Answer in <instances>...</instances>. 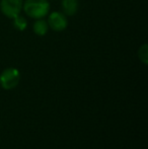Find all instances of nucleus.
<instances>
[{
	"label": "nucleus",
	"mask_w": 148,
	"mask_h": 149,
	"mask_svg": "<svg viewBox=\"0 0 148 149\" xmlns=\"http://www.w3.org/2000/svg\"><path fill=\"white\" fill-rule=\"evenodd\" d=\"M22 10L31 18H44L50 12V3L48 0H26L24 1Z\"/></svg>",
	"instance_id": "nucleus-1"
},
{
	"label": "nucleus",
	"mask_w": 148,
	"mask_h": 149,
	"mask_svg": "<svg viewBox=\"0 0 148 149\" xmlns=\"http://www.w3.org/2000/svg\"><path fill=\"white\" fill-rule=\"evenodd\" d=\"M20 80V73L16 68H6L5 70L2 71L0 74V85L2 88L9 90L19 83Z\"/></svg>",
	"instance_id": "nucleus-2"
},
{
	"label": "nucleus",
	"mask_w": 148,
	"mask_h": 149,
	"mask_svg": "<svg viewBox=\"0 0 148 149\" xmlns=\"http://www.w3.org/2000/svg\"><path fill=\"white\" fill-rule=\"evenodd\" d=\"M24 0H0V10L7 18H14L22 11Z\"/></svg>",
	"instance_id": "nucleus-3"
},
{
	"label": "nucleus",
	"mask_w": 148,
	"mask_h": 149,
	"mask_svg": "<svg viewBox=\"0 0 148 149\" xmlns=\"http://www.w3.org/2000/svg\"><path fill=\"white\" fill-rule=\"evenodd\" d=\"M48 26L49 29H52L55 31H64L68 26V19L67 16L63 12L54 11L48 14Z\"/></svg>",
	"instance_id": "nucleus-4"
},
{
	"label": "nucleus",
	"mask_w": 148,
	"mask_h": 149,
	"mask_svg": "<svg viewBox=\"0 0 148 149\" xmlns=\"http://www.w3.org/2000/svg\"><path fill=\"white\" fill-rule=\"evenodd\" d=\"M61 7L66 16H72L78 11L79 2L78 0H62Z\"/></svg>",
	"instance_id": "nucleus-5"
},
{
	"label": "nucleus",
	"mask_w": 148,
	"mask_h": 149,
	"mask_svg": "<svg viewBox=\"0 0 148 149\" xmlns=\"http://www.w3.org/2000/svg\"><path fill=\"white\" fill-rule=\"evenodd\" d=\"M33 31L39 37H44L47 35L48 31H49V26L48 22H46L44 18H40V19H36V22L33 24Z\"/></svg>",
	"instance_id": "nucleus-6"
},
{
	"label": "nucleus",
	"mask_w": 148,
	"mask_h": 149,
	"mask_svg": "<svg viewBox=\"0 0 148 149\" xmlns=\"http://www.w3.org/2000/svg\"><path fill=\"white\" fill-rule=\"evenodd\" d=\"M12 19H13V26L15 30L22 31L26 30V26H28V22H26V19L24 16L20 15V14L15 16L14 18H12Z\"/></svg>",
	"instance_id": "nucleus-7"
},
{
	"label": "nucleus",
	"mask_w": 148,
	"mask_h": 149,
	"mask_svg": "<svg viewBox=\"0 0 148 149\" xmlns=\"http://www.w3.org/2000/svg\"><path fill=\"white\" fill-rule=\"evenodd\" d=\"M138 58L144 65L148 63V47L146 44H143L138 50Z\"/></svg>",
	"instance_id": "nucleus-8"
}]
</instances>
